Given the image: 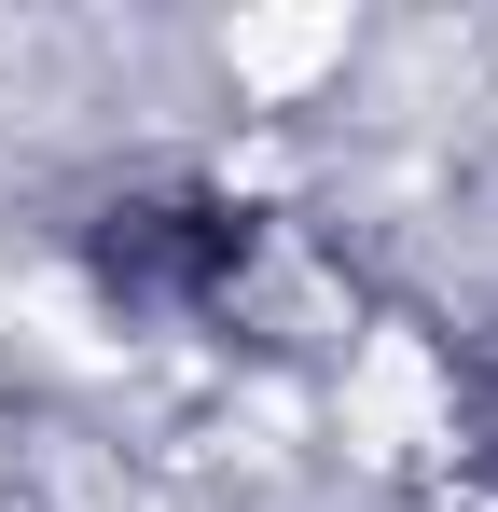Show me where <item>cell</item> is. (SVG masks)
<instances>
[{"label":"cell","mask_w":498,"mask_h":512,"mask_svg":"<svg viewBox=\"0 0 498 512\" xmlns=\"http://www.w3.org/2000/svg\"><path fill=\"white\" fill-rule=\"evenodd\" d=\"M249 250L236 208H208V194H139V208H111V236H97V277L111 291H139V305H194V291H222Z\"/></svg>","instance_id":"cell-1"}]
</instances>
